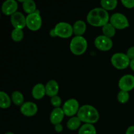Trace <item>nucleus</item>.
Masks as SVG:
<instances>
[{
	"label": "nucleus",
	"mask_w": 134,
	"mask_h": 134,
	"mask_svg": "<svg viewBox=\"0 0 134 134\" xmlns=\"http://www.w3.org/2000/svg\"><path fill=\"white\" fill-rule=\"evenodd\" d=\"M130 67L131 69L134 71V59L130 61Z\"/></svg>",
	"instance_id": "33"
},
{
	"label": "nucleus",
	"mask_w": 134,
	"mask_h": 134,
	"mask_svg": "<svg viewBox=\"0 0 134 134\" xmlns=\"http://www.w3.org/2000/svg\"><path fill=\"white\" fill-rule=\"evenodd\" d=\"M79 109V103L77 99H70L64 103L62 109L65 115L68 116H73L78 113Z\"/></svg>",
	"instance_id": "8"
},
{
	"label": "nucleus",
	"mask_w": 134,
	"mask_h": 134,
	"mask_svg": "<svg viewBox=\"0 0 134 134\" xmlns=\"http://www.w3.org/2000/svg\"><path fill=\"white\" fill-rule=\"evenodd\" d=\"M46 94L48 96L52 97L57 96L59 91L58 83L54 80H51L47 83L45 86Z\"/></svg>",
	"instance_id": "15"
},
{
	"label": "nucleus",
	"mask_w": 134,
	"mask_h": 134,
	"mask_svg": "<svg viewBox=\"0 0 134 134\" xmlns=\"http://www.w3.org/2000/svg\"><path fill=\"white\" fill-rule=\"evenodd\" d=\"M111 61L115 68L121 70L129 66L131 60L126 54L118 52L113 55Z\"/></svg>",
	"instance_id": "4"
},
{
	"label": "nucleus",
	"mask_w": 134,
	"mask_h": 134,
	"mask_svg": "<svg viewBox=\"0 0 134 134\" xmlns=\"http://www.w3.org/2000/svg\"><path fill=\"white\" fill-rule=\"evenodd\" d=\"M77 116L81 122L86 124H94L99 120V115L96 109L90 105H85L80 107Z\"/></svg>",
	"instance_id": "2"
},
{
	"label": "nucleus",
	"mask_w": 134,
	"mask_h": 134,
	"mask_svg": "<svg viewBox=\"0 0 134 134\" xmlns=\"http://www.w3.org/2000/svg\"><path fill=\"white\" fill-rule=\"evenodd\" d=\"M78 134H96V130L91 124H85L79 128Z\"/></svg>",
	"instance_id": "20"
},
{
	"label": "nucleus",
	"mask_w": 134,
	"mask_h": 134,
	"mask_svg": "<svg viewBox=\"0 0 134 134\" xmlns=\"http://www.w3.org/2000/svg\"><path fill=\"white\" fill-rule=\"evenodd\" d=\"M119 87L120 90L129 92L134 88V76L126 75L120 78L119 82Z\"/></svg>",
	"instance_id": "10"
},
{
	"label": "nucleus",
	"mask_w": 134,
	"mask_h": 134,
	"mask_svg": "<svg viewBox=\"0 0 134 134\" xmlns=\"http://www.w3.org/2000/svg\"><path fill=\"white\" fill-rule=\"evenodd\" d=\"M33 97L36 99H41L46 94L45 86L41 83H38L34 86L31 91Z\"/></svg>",
	"instance_id": "16"
},
{
	"label": "nucleus",
	"mask_w": 134,
	"mask_h": 134,
	"mask_svg": "<svg viewBox=\"0 0 134 134\" xmlns=\"http://www.w3.org/2000/svg\"><path fill=\"white\" fill-rule=\"evenodd\" d=\"M11 37L15 42H20L24 37V33L20 29H14L11 33Z\"/></svg>",
	"instance_id": "25"
},
{
	"label": "nucleus",
	"mask_w": 134,
	"mask_h": 134,
	"mask_svg": "<svg viewBox=\"0 0 134 134\" xmlns=\"http://www.w3.org/2000/svg\"><path fill=\"white\" fill-rule=\"evenodd\" d=\"M130 98V95L129 93L128 92L126 91H122V90H120L117 96V99L120 103H125L129 100Z\"/></svg>",
	"instance_id": "26"
},
{
	"label": "nucleus",
	"mask_w": 134,
	"mask_h": 134,
	"mask_svg": "<svg viewBox=\"0 0 134 134\" xmlns=\"http://www.w3.org/2000/svg\"><path fill=\"white\" fill-rule=\"evenodd\" d=\"M55 33L56 35L60 38H69L73 35V26L67 22H60L55 26Z\"/></svg>",
	"instance_id": "6"
},
{
	"label": "nucleus",
	"mask_w": 134,
	"mask_h": 134,
	"mask_svg": "<svg viewBox=\"0 0 134 134\" xmlns=\"http://www.w3.org/2000/svg\"><path fill=\"white\" fill-rule=\"evenodd\" d=\"M102 31H103V35L109 38H111L115 36V33H116L115 28L110 23H107V24L102 27Z\"/></svg>",
	"instance_id": "22"
},
{
	"label": "nucleus",
	"mask_w": 134,
	"mask_h": 134,
	"mask_svg": "<svg viewBox=\"0 0 134 134\" xmlns=\"http://www.w3.org/2000/svg\"><path fill=\"white\" fill-rule=\"evenodd\" d=\"M5 134H14L13 133H12V132H7Z\"/></svg>",
	"instance_id": "34"
},
{
	"label": "nucleus",
	"mask_w": 134,
	"mask_h": 134,
	"mask_svg": "<svg viewBox=\"0 0 134 134\" xmlns=\"http://www.w3.org/2000/svg\"><path fill=\"white\" fill-rule=\"evenodd\" d=\"M69 47L73 54L77 56L82 55L86 51L87 41L82 36H75L71 41Z\"/></svg>",
	"instance_id": "3"
},
{
	"label": "nucleus",
	"mask_w": 134,
	"mask_h": 134,
	"mask_svg": "<svg viewBox=\"0 0 134 134\" xmlns=\"http://www.w3.org/2000/svg\"><path fill=\"white\" fill-rule=\"evenodd\" d=\"M18 9V3L14 0H7L3 3L1 10L5 15L12 16L16 13Z\"/></svg>",
	"instance_id": "12"
},
{
	"label": "nucleus",
	"mask_w": 134,
	"mask_h": 134,
	"mask_svg": "<svg viewBox=\"0 0 134 134\" xmlns=\"http://www.w3.org/2000/svg\"><path fill=\"white\" fill-rule=\"evenodd\" d=\"M23 9L28 14H32L36 11V4L32 0H25L22 3Z\"/></svg>",
	"instance_id": "18"
},
{
	"label": "nucleus",
	"mask_w": 134,
	"mask_h": 134,
	"mask_svg": "<svg viewBox=\"0 0 134 134\" xmlns=\"http://www.w3.org/2000/svg\"><path fill=\"white\" fill-rule=\"evenodd\" d=\"M86 19L89 24L91 26L95 27H103L109 23V16L107 10L103 8H95L89 12Z\"/></svg>",
	"instance_id": "1"
},
{
	"label": "nucleus",
	"mask_w": 134,
	"mask_h": 134,
	"mask_svg": "<svg viewBox=\"0 0 134 134\" xmlns=\"http://www.w3.org/2000/svg\"><path fill=\"white\" fill-rule=\"evenodd\" d=\"M51 103L52 106L55 107L56 108H58L62 104V99L58 96H56L51 98Z\"/></svg>",
	"instance_id": "27"
},
{
	"label": "nucleus",
	"mask_w": 134,
	"mask_h": 134,
	"mask_svg": "<svg viewBox=\"0 0 134 134\" xmlns=\"http://www.w3.org/2000/svg\"><path fill=\"white\" fill-rule=\"evenodd\" d=\"M42 25V19L39 14V10L35 13L28 14L26 16V26L31 31H37L41 28Z\"/></svg>",
	"instance_id": "5"
},
{
	"label": "nucleus",
	"mask_w": 134,
	"mask_h": 134,
	"mask_svg": "<svg viewBox=\"0 0 134 134\" xmlns=\"http://www.w3.org/2000/svg\"><path fill=\"white\" fill-rule=\"evenodd\" d=\"M50 35H51V37H57V35H56V33H55V31L54 29H52V30H51V31H50Z\"/></svg>",
	"instance_id": "32"
},
{
	"label": "nucleus",
	"mask_w": 134,
	"mask_h": 134,
	"mask_svg": "<svg viewBox=\"0 0 134 134\" xmlns=\"http://www.w3.org/2000/svg\"><path fill=\"white\" fill-rule=\"evenodd\" d=\"M110 24L115 29L123 30L129 27L130 24L128 18L121 13H115L110 18Z\"/></svg>",
	"instance_id": "7"
},
{
	"label": "nucleus",
	"mask_w": 134,
	"mask_h": 134,
	"mask_svg": "<svg viewBox=\"0 0 134 134\" xmlns=\"http://www.w3.org/2000/svg\"><path fill=\"white\" fill-rule=\"evenodd\" d=\"M11 99L14 105L17 106H22L24 104V96L21 92L15 91L12 94Z\"/></svg>",
	"instance_id": "24"
},
{
	"label": "nucleus",
	"mask_w": 134,
	"mask_h": 134,
	"mask_svg": "<svg viewBox=\"0 0 134 134\" xmlns=\"http://www.w3.org/2000/svg\"><path fill=\"white\" fill-rule=\"evenodd\" d=\"M121 3L125 7L132 9L134 7V0H122Z\"/></svg>",
	"instance_id": "28"
},
{
	"label": "nucleus",
	"mask_w": 134,
	"mask_h": 134,
	"mask_svg": "<svg viewBox=\"0 0 134 134\" xmlns=\"http://www.w3.org/2000/svg\"><path fill=\"white\" fill-rule=\"evenodd\" d=\"M64 111L62 109L60 108H55L53 111L51 112V116H50V120L51 122L54 125H56L61 123L64 117Z\"/></svg>",
	"instance_id": "14"
},
{
	"label": "nucleus",
	"mask_w": 134,
	"mask_h": 134,
	"mask_svg": "<svg viewBox=\"0 0 134 134\" xmlns=\"http://www.w3.org/2000/svg\"><path fill=\"white\" fill-rule=\"evenodd\" d=\"M96 47L99 51H109L113 47V41L111 38H109L105 35H99L96 38L94 41Z\"/></svg>",
	"instance_id": "9"
},
{
	"label": "nucleus",
	"mask_w": 134,
	"mask_h": 134,
	"mask_svg": "<svg viewBox=\"0 0 134 134\" xmlns=\"http://www.w3.org/2000/svg\"><path fill=\"white\" fill-rule=\"evenodd\" d=\"M126 55L131 60L134 59V47H132L128 50L126 52Z\"/></svg>",
	"instance_id": "29"
},
{
	"label": "nucleus",
	"mask_w": 134,
	"mask_h": 134,
	"mask_svg": "<svg viewBox=\"0 0 134 134\" xmlns=\"http://www.w3.org/2000/svg\"><path fill=\"white\" fill-rule=\"evenodd\" d=\"M81 122V120L79 119L78 116H73L68 120L67 122V127L70 130H76L79 128Z\"/></svg>",
	"instance_id": "21"
},
{
	"label": "nucleus",
	"mask_w": 134,
	"mask_h": 134,
	"mask_svg": "<svg viewBox=\"0 0 134 134\" xmlns=\"http://www.w3.org/2000/svg\"><path fill=\"white\" fill-rule=\"evenodd\" d=\"M73 34L76 36H82L86 30V24L82 20H77L74 23L73 26Z\"/></svg>",
	"instance_id": "17"
},
{
	"label": "nucleus",
	"mask_w": 134,
	"mask_h": 134,
	"mask_svg": "<svg viewBox=\"0 0 134 134\" xmlns=\"http://www.w3.org/2000/svg\"><path fill=\"white\" fill-rule=\"evenodd\" d=\"M100 4L102 8L105 10H111L115 9L116 7L118 4V1L116 0H102L100 1Z\"/></svg>",
	"instance_id": "23"
},
{
	"label": "nucleus",
	"mask_w": 134,
	"mask_h": 134,
	"mask_svg": "<svg viewBox=\"0 0 134 134\" xmlns=\"http://www.w3.org/2000/svg\"><path fill=\"white\" fill-rule=\"evenodd\" d=\"M126 134H134V126H131L127 129Z\"/></svg>",
	"instance_id": "31"
},
{
	"label": "nucleus",
	"mask_w": 134,
	"mask_h": 134,
	"mask_svg": "<svg viewBox=\"0 0 134 134\" xmlns=\"http://www.w3.org/2000/svg\"><path fill=\"white\" fill-rule=\"evenodd\" d=\"M38 107L35 103L27 102L24 103L20 107V112L26 116H33L37 113Z\"/></svg>",
	"instance_id": "13"
},
{
	"label": "nucleus",
	"mask_w": 134,
	"mask_h": 134,
	"mask_svg": "<svg viewBox=\"0 0 134 134\" xmlns=\"http://www.w3.org/2000/svg\"><path fill=\"white\" fill-rule=\"evenodd\" d=\"M10 22L14 29L22 30L26 26V18L20 12H16L10 16Z\"/></svg>",
	"instance_id": "11"
},
{
	"label": "nucleus",
	"mask_w": 134,
	"mask_h": 134,
	"mask_svg": "<svg viewBox=\"0 0 134 134\" xmlns=\"http://www.w3.org/2000/svg\"><path fill=\"white\" fill-rule=\"evenodd\" d=\"M54 129H55V130H56V132H58V133H60V132H62V130H63L62 125L61 124H56V125H55Z\"/></svg>",
	"instance_id": "30"
},
{
	"label": "nucleus",
	"mask_w": 134,
	"mask_h": 134,
	"mask_svg": "<svg viewBox=\"0 0 134 134\" xmlns=\"http://www.w3.org/2000/svg\"><path fill=\"white\" fill-rule=\"evenodd\" d=\"M11 104V100L8 94L4 92H0V107L2 109L9 108Z\"/></svg>",
	"instance_id": "19"
}]
</instances>
